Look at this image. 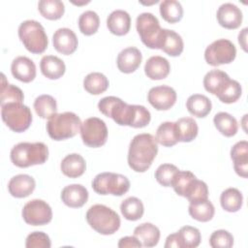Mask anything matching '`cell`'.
<instances>
[{
	"label": "cell",
	"mask_w": 248,
	"mask_h": 248,
	"mask_svg": "<svg viewBox=\"0 0 248 248\" xmlns=\"http://www.w3.org/2000/svg\"><path fill=\"white\" fill-rule=\"evenodd\" d=\"M38 9L41 15L49 20L59 19L65 12L64 3L60 0H41Z\"/></svg>",
	"instance_id": "obj_39"
},
{
	"label": "cell",
	"mask_w": 248,
	"mask_h": 248,
	"mask_svg": "<svg viewBox=\"0 0 248 248\" xmlns=\"http://www.w3.org/2000/svg\"><path fill=\"white\" fill-rule=\"evenodd\" d=\"M178 170L177 167L172 164H162L155 171V178L162 186L170 187Z\"/></svg>",
	"instance_id": "obj_44"
},
{
	"label": "cell",
	"mask_w": 248,
	"mask_h": 248,
	"mask_svg": "<svg viewBox=\"0 0 248 248\" xmlns=\"http://www.w3.org/2000/svg\"><path fill=\"white\" fill-rule=\"evenodd\" d=\"M175 90L168 85L152 87L147 94V101L157 110H168L176 102Z\"/></svg>",
	"instance_id": "obj_13"
},
{
	"label": "cell",
	"mask_w": 248,
	"mask_h": 248,
	"mask_svg": "<svg viewBox=\"0 0 248 248\" xmlns=\"http://www.w3.org/2000/svg\"><path fill=\"white\" fill-rule=\"evenodd\" d=\"M92 188L99 195L122 196L129 191L130 181L119 173L101 172L93 179Z\"/></svg>",
	"instance_id": "obj_8"
},
{
	"label": "cell",
	"mask_w": 248,
	"mask_h": 248,
	"mask_svg": "<svg viewBox=\"0 0 248 248\" xmlns=\"http://www.w3.org/2000/svg\"><path fill=\"white\" fill-rule=\"evenodd\" d=\"M61 200L64 204L72 208L83 206L88 200V191L81 184H71L63 188Z\"/></svg>",
	"instance_id": "obj_18"
},
{
	"label": "cell",
	"mask_w": 248,
	"mask_h": 248,
	"mask_svg": "<svg viewBox=\"0 0 248 248\" xmlns=\"http://www.w3.org/2000/svg\"><path fill=\"white\" fill-rule=\"evenodd\" d=\"M61 171L70 178H77L82 175L86 169V163L83 157L78 153L67 155L60 164Z\"/></svg>",
	"instance_id": "obj_25"
},
{
	"label": "cell",
	"mask_w": 248,
	"mask_h": 248,
	"mask_svg": "<svg viewBox=\"0 0 248 248\" xmlns=\"http://www.w3.org/2000/svg\"><path fill=\"white\" fill-rule=\"evenodd\" d=\"M218 23L227 29H236L242 23V12L232 3L222 4L216 13Z\"/></svg>",
	"instance_id": "obj_14"
},
{
	"label": "cell",
	"mask_w": 248,
	"mask_h": 248,
	"mask_svg": "<svg viewBox=\"0 0 248 248\" xmlns=\"http://www.w3.org/2000/svg\"><path fill=\"white\" fill-rule=\"evenodd\" d=\"M159 10L163 19L170 23L178 22L183 16V8L181 4L175 0L162 1Z\"/></svg>",
	"instance_id": "obj_38"
},
{
	"label": "cell",
	"mask_w": 248,
	"mask_h": 248,
	"mask_svg": "<svg viewBox=\"0 0 248 248\" xmlns=\"http://www.w3.org/2000/svg\"><path fill=\"white\" fill-rule=\"evenodd\" d=\"M157 153L156 138L147 133L139 134L130 142L127 157L128 165L137 172H144L152 165Z\"/></svg>",
	"instance_id": "obj_2"
},
{
	"label": "cell",
	"mask_w": 248,
	"mask_h": 248,
	"mask_svg": "<svg viewBox=\"0 0 248 248\" xmlns=\"http://www.w3.org/2000/svg\"><path fill=\"white\" fill-rule=\"evenodd\" d=\"M34 108L36 113L44 119L50 118L57 112V103L56 100L46 94L38 96L34 101Z\"/></svg>",
	"instance_id": "obj_37"
},
{
	"label": "cell",
	"mask_w": 248,
	"mask_h": 248,
	"mask_svg": "<svg viewBox=\"0 0 248 248\" xmlns=\"http://www.w3.org/2000/svg\"><path fill=\"white\" fill-rule=\"evenodd\" d=\"M1 116L5 124L16 133L26 131L32 122V112L22 103H9L2 106Z\"/></svg>",
	"instance_id": "obj_7"
},
{
	"label": "cell",
	"mask_w": 248,
	"mask_h": 248,
	"mask_svg": "<svg viewBox=\"0 0 248 248\" xmlns=\"http://www.w3.org/2000/svg\"><path fill=\"white\" fill-rule=\"evenodd\" d=\"M220 203L224 210L228 212L238 211L243 203V196L236 188H228L220 196Z\"/></svg>",
	"instance_id": "obj_34"
},
{
	"label": "cell",
	"mask_w": 248,
	"mask_h": 248,
	"mask_svg": "<svg viewBox=\"0 0 248 248\" xmlns=\"http://www.w3.org/2000/svg\"><path fill=\"white\" fill-rule=\"evenodd\" d=\"M199 179L189 170H178L175 174L171 186L174 192L181 197L188 198L195 189Z\"/></svg>",
	"instance_id": "obj_24"
},
{
	"label": "cell",
	"mask_w": 248,
	"mask_h": 248,
	"mask_svg": "<svg viewBox=\"0 0 248 248\" xmlns=\"http://www.w3.org/2000/svg\"><path fill=\"white\" fill-rule=\"evenodd\" d=\"M230 79L231 78L227 73L218 69H214L206 73L204 76L203 86L207 92L213 95H217Z\"/></svg>",
	"instance_id": "obj_30"
},
{
	"label": "cell",
	"mask_w": 248,
	"mask_h": 248,
	"mask_svg": "<svg viewBox=\"0 0 248 248\" xmlns=\"http://www.w3.org/2000/svg\"><path fill=\"white\" fill-rule=\"evenodd\" d=\"M134 235L144 247H153L160 239V230L151 223H142L135 228Z\"/></svg>",
	"instance_id": "obj_27"
},
{
	"label": "cell",
	"mask_w": 248,
	"mask_h": 248,
	"mask_svg": "<svg viewBox=\"0 0 248 248\" xmlns=\"http://www.w3.org/2000/svg\"><path fill=\"white\" fill-rule=\"evenodd\" d=\"M72 3L75 4V5H84V4L89 3V1H83V2H75V1H72Z\"/></svg>",
	"instance_id": "obj_51"
},
{
	"label": "cell",
	"mask_w": 248,
	"mask_h": 248,
	"mask_svg": "<svg viewBox=\"0 0 248 248\" xmlns=\"http://www.w3.org/2000/svg\"><path fill=\"white\" fill-rule=\"evenodd\" d=\"M80 118L74 112L55 113L46 122V132L50 139L63 140L75 137L80 132Z\"/></svg>",
	"instance_id": "obj_5"
},
{
	"label": "cell",
	"mask_w": 248,
	"mask_h": 248,
	"mask_svg": "<svg viewBox=\"0 0 248 248\" xmlns=\"http://www.w3.org/2000/svg\"><path fill=\"white\" fill-rule=\"evenodd\" d=\"M231 158L235 172L246 178L248 175V142L246 140L236 142L231 149Z\"/></svg>",
	"instance_id": "obj_21"
},
{
	"label": "cell",
	"mask_w": 248,
	"mask_h": 248,
	"mask_svg": "<svg viewBox=\"0 0 248 248\" xmlns=\"http://www.w3.org/2000/svg\"><path fill=\"white\" fill-rule=\"evenodd\" d=\"M99 110L120 126L142 128L149 124L150 111L143 106L129 105L120 98L108 96L98 103Z\"/></svg>",
	"instance_id": "obj_1"
},
{
	"label": "cell",
	"mask_w": 248,
	"mask_h": 248,
	"mask_svg": "<svg viewBox=\"0 0 248 248\" xmlns=\"http://www.w3.org/2000/svg\"><path fill=\"white\" fill-rule=\"evenodd\" d=\"M40 69L42 74L49 79L60 78L65 71L66 66L63 60L54 55H45L41 59Z\"/></svg>",
	"instance_id": "obj_26"
},
{
	"label": "cell",
	"mask_w": 248,
	"mask_h": 248,
	"mask_svg": "<svg viewBox=\"0 0 248 248\" xmlns=\"http://www.w3.org/2000/svg\"><path fill=\"white\" fill-rule=\"evenodd\" d=\"M136 28L141 42L149 48L159 49V37L162 31L158 18L151 13H142L137 17Z\"/></svg>",
	"instance_id": "obj_9"
},
{
	"label": "cell",
	"mask_w": 248,
	"mask_h": 248,
	"mask_svg": "<svg viewBox=\"0 0 248 248\" xmlns=\"http://www.w3.org/2000/svg\"><path fill=\"white\" fill-rule=\"evenodd\" d=\"M188 111L196 117H205L212 108L211 101L202 94H193L186 101Z\"/></svg>",
	"instance_id": "obj_28"
},
{
	"label": "cell",
	"mask_w": 248,
	"mask_h": 248,
	"mask_svg": "<svg viewBox=\"0 0 248 248\" xmlns=\"http://www.w3.org/2000/svg\"><path fill=\"white\" fill-rule=\"evenodd\" d=\"M213 123L216 129L225 137H232L237 133V121L228 112L221 111L216 113L213 118Z\"/></svg>",
	"instance_id": "obj_33"
},
{
	"label": "cell",
	"mask_w": 248,
	"mask_h": 248,
	"mask_svg": "<svg viewBox=\"0 0 248 248\" xmlns=\"http://www.w3.org/2000/svg\"><path fill=\"white\" fill-rule=\"evenodd\" d=\"M247 31L248 28H243L238 34V43L244 51H247Z\"/></svg>",
	"instance_id": "obj_50"
},
{
	"label": "cell",
	"mask_w": 248,
	"mask_h": 248,
	"mask_svg": "<svg viewBox=\"0 0 248 248\" xmlns=\"http://www.w3.org/2000/svg\"><path fill=\"white\" fill-rule=\"evenodd\" d=\"M107 27L113 35H126L131 27V16L124 10H115L108 16Z\"/></svg>",
	"instance_id": "obj_22"
},
{
	"label": "cell",
	"mask_w": 248,
	"mask_h": 248,
	"mask_svg": "<svg viewBox=\"0 0 248 248\" xmlns=\"http://www.w3.org/2000/svg\"><path fill=\"white\" fill-rule=\"evenodd\" d=\"M242 88L240 83L234 79H230L216 96L222 103L232 104L240 98Z\"/></svg>",
	"instance_id": "obj_43"
},
{
	"label": "cell",
	"mask_w": 248,
	"mask_h": 248,
	"mask_svg": "<svg viewBox=\"0 0 248 248\" xmlns=\"http://www.w3.org/2000/svg\"><path fill=\"white\" fill-rule=\"evenodd\" d=\"M18 37L25 48L31 53H43L48 45L44 26L33 19L24 20L19 24Z\"/></svg>",
	"instance_id": "obj_6"
},
{
	"label": "cell",
	"mask_w": 248,
	"mask_h": 248,
	"mask_svg": "<svg viewBox=\"0 0 248 248\" xmlns=\"http://www.w3.org/2000/svg\"><path fill=\"white\" fill-rule=\"evenodd\" d=\"M170 71L169 61L162 56L154 55L147 59L144 65V73L150 79L160 80L166 78Z\"/></svg>",
	"instance_id": "obj_23"
},
{
	"label": "cell",
	"mask_w": 248,
	"mask_h": 248,
	"mask_svg": "<svg viewBox=\"0 0 248 248\" xmlns=\"http://www.w3.org/2000/svg\"><path fill=\"white\" fill-rule=\"evenodd\" d=\"M209 244L213 248H231L233 245V236L228 231L217 230L211 233Z\"/></svg>",
	"instance_id": "obj_45"
},
{
	"label": "cell",
	"mask_w": 248,
	"mask_h": 248,
	"mask_svg": "<svg viewBox=\"0 0 248 248\" xmlns=\"http://www.w3.org/2000/svg\"><path fill=\"white\" fill-rule=\"evenodd\" d=\"M50 246L49 236L43 232H33L26 237V248H50Z\"/></svg>",
	"instance_id": "obj_46"
},
{
	"label": "cell",
	"mask_w": 248,
	"mask_h": 248,
	"mask_svg": "<svg viewBox=\"0 0 248 248\" xmlns=\"http://www.w3.org/2000/svg\"><path fill=\"white\" fill-rule=\"evenodd\" d=\"M11 72L16 79L30 82L36 78V65L26 56H17L12 62Z\"/></svg>",
	"instance_id": "obj_19"
},
{
	"label": "cell",
	"mask_w": 248,
	"mask_h": 248,
	"mask_svg": "<svg viewBox=\"0 0 248 248\" xmlns=\"http://www.w3.org/2000/svg\"><path fill=\"white\" fill-rule=\"evenodd\" d=\"M80 136L83 143L89 147H100L107 142L108 128L98 117L86 118L80 126Z\"/></svg>",
	"instance_id": "obj_11"
},
{
	"label": "cell",
	"mask_w": 248,
	"mask_h": 248,
	"mask_svg": "<svg viewBox=\"0 0 248 248\" xmlns=\"http://www.w3.org/2000/svg\"><path fill=\"white\" fill-rule=\"evenodd\" d=\"M119 248H125V247H141V243L139 241V239L134 236H124L120 238L118 242Z\"/></svg>",
	"instance_id": "obj_48"
},
{
	"label": "cell",
	"mask_w": 248,
	"mask_h": 248,
	"mask_svg": "<svg viewBox=\"0 0 248 248\" xmlns=\"http://www.w3.org/2000/svg\"><path fill=\"white\" fill-rule=\"evenodd\" d=\"M174 124L178 141L190 142L198 136L199 127L194 118L182 117L174 122Z\"/></svg>",
	"instance_id": "obj_29"
},
{
	"label": "cell",
	"mask_w": 248,
	"mask_h": 248,
	"mask_svg": "<svg viewBox=\"0 0 248 248\" xmlns=\"http://www.w3.org/2000/svg\"><path fill=\"white\" fill-rule=\"evenodd\" d=\"M188 210L191 217L200 222L210 221L215 213L214 205L208 199L190 202Z\"/></svg>",
	"instance_id": "obj_31"
},
{
	"label": "cell",
	"mask_w": 248,
	"mask_h": 248,
	"mask_svg": "<svg viewBox=\"0 0 248 248\" xmlns=\"http://www.w3.org/2000/svg\"><path fill=\"white\" fill-rule=\"evenodd\" d=\"M22 218L31 226L46 225L52 219V210L46 202L39 199L31 200L22 208Z\"/></svg>",
	"instance_id": "obj_12"
},
{
	"label": "cell",
	"mask_w": 248,
	"mask_h": 248,
	"mask_svg": "<svg viewBox=\"0 0 248 248\" xmlns=\"http://www.w3.org/2000/svg\"><path fill=\"white\" fill-rule=\"evenodd\" d=\"M52 43L54 48L64 55H70L74 53L78 45L75 32L72 29L66 27L59 28L54 32L52 36Z\"/></svg>",
	"instance_id": "obj_15"
},
{
	"label": "cell",
	"mask_w": 248,
	"mask_h": 248,
	"mask_svg": "<svg viewBox=\"0 0 248 248\" xmlns=\"http://www.w3.org/2000/svg\"><path fill=\"white\" fill-rule=\"evenodd\" d=\"M236 56L235 46L227 39H218L211 43L204 51V59L211 66L232 63Z\"/></svg>",
	"instance_id": "obj_10"
},
{
	"label": "cell",
	"mask_w": 248,
	"mask_h": 248,
	"mask_svg": "<svg viewBox=\"0 0 248 248\" xmlns=\"http://www.w3.org/2000/svg\"><path fill=\"white\" fill-rule=\"evenodd\" d=\"M36 187L35 179L28 174L13 176L8 183L9 193L15 198H25L33 193Z\"/></svg>",
	"instance_id": "obj_20"
},
{
	"label": "cell",
	"mask_w": 248,
	"mask_h": 248,
	"mask_svg": "<svg viewBox=\"0 0 248 248\" xmlns=\"http://www.w3.org/2000/svg\"><path fill=\"white\" fill-rule=\"evenodd\" d=\"M165 247H166V248H171V247L181 248V247H180V242H179V239H178L177 232L171 233V234H170V235L167 237L166 243H165Z\"/></svg>",
	"instance_id": "obj_49"
},
{
	"label": "cell",
	"mask_w": 248,
	"mask_h": 248,
	"mask_svg": "<svg viewBox=\"0 0 248 248\" xmlns=\"http://www.w3.org/2000/svg\"><path fill=\"white\" fill-rule=\"evenodd\" d=\"M88 225L97 232L108 235L114 233L120 228L118 214L104 204H94L89 207L85 215Z\"/></svg>",
	"instance_id": "obj_4"
},
{
	"label": "cell",
	"mask_w": 248,
	"mask_h": 248,
	"mask_svg": "<svg viewBox=\"0 0 248 248\" xmlns=\"http://www.w3.org/2000/svg\"><path fill=\"white\" fill-rule=\"evenodd\" d=\"M141 60L142 55L140 49L135 46H129L118 53L116 64L120 72L124 74H131L140 67Z\"/></svg>",
	"instance_id": "obj_17"
},
{
	"label": "cell",
	"mask_w": 248,
	"mask_h": 248,
	"mask_svg": "<svg viewBox=\"0 0 248 248\" xmlns=\"http://www.w3.org/2000/svg\"><path fill=\"white\" fill-rule=\"evenodd\" d=\"M100 18L96 12L85 11L78 17V28L83 35L91 36L98 31Z\"/></svg>",
	"instance_id": "obj_41"
},
{
	"label": "cell",
	"mask_w": 248,
	"mask_h": 248,
	"mask_svg": "<svg viewBox=\"0 0 248 248\" xmlns=\"http://www.w3.org/2000/svg\"><path fill=\"white\" fill-rule=\"evenodd\" d=\"M24 95L21 89L14 84L8 83L5 75L1 74V89H0V106L9 103H22Z\"/></svg>",
	"instance_id": "obj_32"
},
{
	"label": "cell",
	"mask_w": 248,
	"mask_h": 248,
	"mask_svg": "<svg viewBox=\"0 0 248 248\" xmlns=\"http://www.w3.org/2000/svg\"><path fill=\"white\" fill-rule=\"evenodd\" d=\"M158 46L159 49H162L168 55L175 57L182 53L184 43L181 36L175 31L162 28Z\"/></svg>",
	"instance_id": "obj_16"
},
{
	"label": "cell",
	"mask_w": 248,
	"mask_h": 248,
	"mask_svg": "<svg viewBox=\"0 0 248 248\" xmlns=\"http://www.w3.org/2000/svg\"><path fill=\"white\" fill-rule=\"evenodd\" d=\"M10 157L18 168L42 165L48 158V148L44 142H19L12 148Z\"/></svg>",
	"instance_id": "obj_3"
},
{
	"label": "cell",
	"mask_w": 248,
	"mask_h": 248,
	"mask_svg": "<svg viewBox=\"0 0 248 248\" xmlns=\"http://www.w3.org/2000/svg\"><path fill=\"white\" fill-rule=\"evenodd\" d=\"M120 211L125 219L129 221H137L142 217L144 206L140 199L129 197L121 202Z\"/></svg>",
	"instance_id": "obj_35"
},
{
	"label": "cell",
	"mask_w": 248,
	"mask_h": 248,
	"mask_svg": "<svg viewBox=\"0 0 248 248\" xmlns=\"http://www.w3.org/2000/svg\"><path fill=\"white\" fill-rule=\"evenodd\" d=\"M178 239L181 248H195L201 243V232L200 231L191 226H184L177 232Z\"/></svg>",
	"instance_id": "obj_42"
},
{
	"label": "cell",
	"mask_w": 248,
	"mask_h": 248,
	"mask_svg": "<svg viewBox=\"0 0 248 248\" xmlns=\"http://www.w3.org/2000/svg\"><path fill=\"white\" fill-rule=\"evenodd\" d=\"M83 87L88 93L92 95H99L108 89V79L104 74L93 72L84 78Z\"/></svg>",
	"instance_id": "obj_36"
},
{
	"label": "cell",
	"mask_w": 248,
	"mask_h": 248,
	"mask_svg": "<svg viewBox=\"0 0 248 248\" xmlns=\"http://www.w3.org/2000/svg\"><path fill=\"white\" fill-rule=\"evenodd\" d=\"M156 140L166 147H170L178 142L174 122L166 121L159 125L156 131Z\"/></svg>",
	"instance_id": "obj_40"
},
{
	"label": "cell",
	"mask_w": 248,
	"mask_h": 248,
	"mask_svg": "<svg viewBox=\"0 0 248 248\" xmlns=\"http://www.w3.org/2000/svg\"><path fill=\"white\" fill-rule=\"evenodd\" d=\"M190 202L208 199V188L204 181L199 180L192 194L187 198Z\"/></svg>",
	"instance_id": "obj_47"
}]
</instances>
